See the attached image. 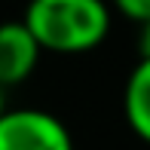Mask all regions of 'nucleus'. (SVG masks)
<instances>
[{"label":"nucleus","instance_id":"f257e3e1","mask_svg":"<svg viewBox=\"0 0 150 150\" xmlns=\"http://www.w3.org/2000/svg\"><path fill=\"white\" fill-rule=\"evenodd\" d=\"M22 22L43 52L83 55L107 40L110 6L107 0H28Z\"/></svg>","mask_w":150,"mask_h":150},{"label":"nucleus","instance_id":"f03ea898","mask_svg":"<svg viewBox=\"0 0 150 150\" xmlns=\"http://www.w3.org/2000/svg\"><path fill=\"white\" fill-rule=\"evenodd\" d=\"M0 150H74V138L55 113L16 107L0 117Z\"/></svg>","mask_w":150,"mask_h":150},{"label":"nucleus","instance_id":"7ed1b4c3","mask_svg":"<svg viewBox=\"0 0 150 150\" xmlns=\"http://www.w3.org/2000/svg\"><path fill=\"white\" fill-rule=\"evenodd\" d=\"M43 46L22 18H9L0 28V83L3 89L18 86L34 74Z\"/></svg>","mask_w":150,"mask_h":150},{"label":"nucleus","instance_id":"20e7f679","mask_svg":"<svg viewBox=\"0 0 150 150\" xmlns=\"http://www.w3.org/2000/svg\"><path fill=\"white\" fill-rule=\"evenodd\" d=\"M122 117L141 141L150 144V58H138L122 86Z\"/></svg>","mask_w":150,"mask_h":150},{"label":"nucleus","instance_id":"39448f33","mask_svg":"<svg viewBox=\"0 0 150 150\" xmlns=\"http://www.w3.org/2000/svg\"><path fill=\"white\" fill-rule=\"evenodd\" d=\"M110 3H113L117 12H122L135 25H144L150 18V0H110Z\"/></svg>","mask_w":150,"mask_h":150},{"label":"nucleus","instance_id":"423d86ee","mask_svg":"<svg viewBox=\"0 0 150 150\" xmlns=\"http://www.w3.org/2000/svg\"><path fill=\"white\" fill-rule=\"evenodd\" d=\"M138 52H141V58H150V18L144 25H138Z\"/></svg>","mask_w":150,"mask_h":150}]
</instances>
